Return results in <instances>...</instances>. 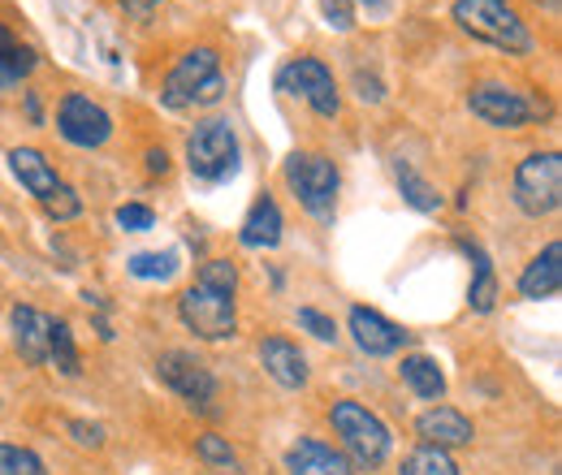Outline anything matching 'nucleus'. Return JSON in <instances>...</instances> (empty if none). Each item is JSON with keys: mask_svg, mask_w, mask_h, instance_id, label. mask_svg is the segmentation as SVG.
Wrapping results in <instances>:
<instances>
[{"mask_svg": "<svg viewBox=\"0 0 562 475\" xmlns=\"http://www.w3.org/2000/svg\"><path fill=\"white\" fill-rule=\"evenodd\" d=\"M347 329H351L355 346H359L368 359H390V354H398V350L412 341V333H407L403 325L385 320L376 307H351Z\"/></svg>", "mask_w": 562, "mask_h": 475, "instance_id": "f8f14e48", "label": "nucleus"}, {"mask_svg": "<svg viewBox=\"0 0 562 475\" xmlns=\"http://www.w3.org/2000/svg\"><path fill=\"white\" fill-rule=\"evenodd\" d=\"M355 82H359V100H372V104L381 100V82H376V78H363V73H359Z\"/></svg>", "mask_w": 562, "mask_h": 475, "instance_id": "c9c22d12", "label": "nucleus"}, {"mask_svg": "<svg viewBox=\"0 0 562 475\" xmlns=\"http://www.w3.org/2000/svg\"><path fill=\"white\" fill-rule=\"evenodd\" d=\"M398 376H403V385L420 398V403H441L446 398V372H441V363L432 359V354H403V363H398Z\"/></svg>", "mask_w": 562, "mask_h": 475, "instance_id": "aec40b11", "label": "nucleus"}, {"mask_svg": "<svg viewBox=\"0 0 562 475\" xmlns=\"http://www.w3.org/2000/svg\"><path fill=\"white\" fill-rule=\"evenodd\" d=\"M48 363L61 372V376H82V354H78V346H74V333L66 320H53V329H48Z\"/></svg>", "mask_w": 562, "mask_h": 475, "instance_id": "b1692460", "label": "nucleus"}, {"mask_svg": "<svg viewBox=\"0 0 562 475\" xmlns=\"http://www.w3.org/2000/svg\"><path fill=\"white\" fill-rule=\"evenodd\" d=\"M398 475H459V463L450 459V450L416 445V450L403 459V472Z\"/></svg>", "mask_w": 562, "mask_h": 475, "instance_id": "393cba45", "label": "nucleus"}, {"mask_svg": "<svg viewBox=\"0 0 562 475\" xmlns=\"http://www.w3.org/2000/svg\"><path fill=\"white\" fill-rule=\"evenodd\" d=\"M0 475H48V467H44V459L35 450L0 441Z\"/></svg>", "mask_w": 562, "mask_h": 475, "instance_id": "cd10ccee", "label": "nucleus"}, {"mask_svg": "<svg viewBox=\"0 0 562 475\" xmlns=\"http://www.w3.org/2000/svg\"><path fill=\"white\" fill-rule=\"evenodd\" d=\"M229 82L221 73V53L216 48H191L178 66L169 69L165 87H160V104L169 113H204L225 100Z\"/></svg>", "mask_w": 562, "mask_h": 475, "instance_id": "f257e3e1", "label": "nucleus"}, {"mask_svg": "<svg viewBox=\"0 0 562 475\" xmlns=\"http://www.w3.org/2000/svg\"><path fill=\"white\" fill-rule=\"evenodd\" d=\"M562 290V242H546V251L519 272V294L541 303V298H554Z\"/></svg>", "mask_w": 562, "mask_h": 475, "instance_id": "6ab92c4d", "label": "nucleus"}, {"mask_svg": "<svg viewBox=\"0 0 562 475\" xmlns=\"http://www.w3.org/2000/svg\"><path fill=\"white\" fill-rule=\"evenodd\" d=\"M463 247H468V256L476 260V269H472V294H468V303H472V312L490 316L493 307H497V276H493L490 256H485L481 247H472V242H463Z\"/></svg>", "mask_w": 562, "mask_h": 475, "instance_id": "5701e85b", "label": "nucleus"}, {"mask_svg": "<svg viewBox=\"0 0 562 475\" xmlns=\"http://www.w3.org/2000/svg\"><path fill=\"white\" fill-rule=\"evenodd\" d=\"M117 225H122L126 234H147V229L156 225V212L147 204H122L117 207Z\"/></svg>", "mask_w": 562, "mask_h": 475, "instance_id": "7c9ffc66", "label": "nucleus"}, {"mask_svg": "<svg viewBox=\"0 0 562 475\" xmlns=\"http://www.w3.org/2000/svg\"><path fill=\"white\" fill-rule=\"evenodd\" d=\"M281 229H285V220H281V207L273 195H260L251 212L243 216V229H238V242L243 247H251V251H273L281 242Z\"/></svg>", "mask_w": 562, "mask_h": 475, "instance_id": "a211bd4d", "label": "nucleus"}, {"mask_svg": "<svg viewBox=\"0 0 562 475\" xmlns=\"http://www.w3.org/2000/svg\"><path fill=\"white\" fill-rule=\"evenodd\" d=\"M394 178H398V191H403V200L416 207V212H437V207H441V195H437V191L424 182V178L416 173V169H412V165H403V160H398V165H394Z\"/></svg>", "mask_w": 562, "mask_h": 475, "instance_id": "a878e982", "label": "nucleus"}, {"mask_svg": "<svg viewBox=\"0 0 562 475\" xmlns=\"http://www.w3.org/2000/svg\"><path fill=\"white\" fill-rule=\"evenodd\" d=\"M243 165V143L238 131L225 122V117H204L195 122V131L187 135V169L195 182H229Z\"/></svg>", "mask_w": 562, "mask_h": 475, "instance_id": "39448f33", "label": "nucleus"}, {"mask_svg": "<svg viewBox=\"0 0 562 475\" xmlns=\"http://www.w3.org/2000/svg\"><path fill=\"white\" fill-rule=\"evenodd\" d=\"M117 4H122V9H126L135 22H147V18H151V13H156L165 0H117Z\"/></svg>", "mask_w": 562, "mask_h": 475, "instance_id": "f704fd0d", "label": "nucleus"}, {"mask_svg": "<svg viewBox=\"0 0 562 475\" xmlns=\"http://www.w3.org/2000/svg\"><path fill=\"white\" fill-rule=\"evenodd\" d=\"M321 9L329 18V26H338V31H351L355 26V9L347 0H321Z\"/></svg>", "mask_w": 562, "mask_h": 475, "instance_id": "72a5a7b5", "label": "nucleus"}, {"mask_svg": "<svg viewBox=\"0 0 562 475\" xmlns=\"http://www.w3.org/2000/svg\"><path fill=\"white\" fill-rule=\"evenodd\" d=\"M66 432H70V437L78 441V445H82V450H100V445H104V428H100V423L70 419V423H66Z\"/></svg>", "mask_w": 562, "mask_h": 475, "instance_id": "473e14b6", "label": "nucleus"}, {"mask_svg": "<svg viewBox=\"0 0 562 475\" xmlns=\"http://www.w3.org/2000/svg\"><path fill=\"white\" fill-rule=\"evenodd\" d=\"M35 66H40L35 48H31V44H22V39L0 22V91L18 87V82H22Z\"/></svg>", "mask_w": 562, "mask_h": 475, "instance_id": "412c9836", "label": "nucleus"}, {"mask_svg": "<svg viewBox=\"0 0 562 475\" xmlns=\"http://www.w3.org/2000/svg\"><path fill=\"white\" fill-rule=\"evenodd\" d=\"M195 459L216 475H247L243 472L238 450H234V445H229V437H221V432H204V437L195 441Z\"/></svg>", "mask_w": 562, "mask_h": 475, "instance_id": "4be33fe9", "label": "nucleus"}, {"mask_svg": "<svg viewBox=\"0 0 562 475\" xmlns=\"http://www.w3.org/2000/svg\"><path fill=\"white\" fill-rule=\"evenodd\" d=\"M454 22L463 35L490 44L506 57H528L537 48L524 13L510 0H454Z\"/></svg>", "mask_w": 562, "mask_h": 475, "instance_id": "7ed1b4c3", "label": "nucleus"}, {"mask_svg": "<svg viewBox=\"0 0 562 475\" xmlns=\"http://www.w3.org/2000/svg\"><path fill=\"white\" fill-rule=\"evenodd\" d=\"M510 195L524 216H550L562 204V156L559 151H532L515 165Z\"/></svg>", "mask_w": 562, "mask_h": 475, "instance_id": "0eeeda50", "label": "nucleus"}, {"mask_svg": "<svg viewBox=\"0 0 562 475\" xmlns=\"http://www.w3.org/2000/svg\"><path fill=\"white\" fill-rule=\"evenodd\" d=\"M468 109L493 131H524L546 117V100L528 95L524 87H506V82H476L468 91Z\"/></svg>", "mask_w": 562, "mask_h": 475, "instance_id": "423d86ee", "label": "nucleus"}, {"mask_svg": "<svg viewBox=\"0 0 562 475\" xmlns=\"http://www.w3.org/2000/svg\"><path fill=\"white\" fill-rule=\"evenodd\" d=\"M285 475H359L342 459V450L325 445L321 437H299L285 450Z\"/></svg>", "mask_w": 562, "mask_h": 475, "instance_id": "ddd939ff", "label": "nucleus"}, {"mask_svg": "<svg viewBox=\"0 0 562 475\" xmlns=\"http://www.w3.org/2000/svg\"><path fill=\"white\" fill-rule=\"evenodd\" d=\"M200 285H212V290H225V294H234L238 290V269L229 264V260H209L200 276H195Z\"/></svg>", "mask_w": 562, "mask_h": 475, "instance_id": "c85d7f7f", "label": "nucleus"}, {"mask_svg": "<svg viewBox=\"0 0 562 475\" xmlns=\"http://www.w3.org/2000/svg\"><path fill=\"white\" fill-rule=\"evenodd\" d=\"M285 191L294 195V204L303 207L312 220H334L338 212V191H342V173L325 151H294L281 165Z\"/></svg>", "mask_w": 562, "mask_h": 475, "instance_id": "20e7f679", "label": "nucleus"}, {"mask_svg": "<svg viewBox=\"0 0 562 475\" xmlns=\"http://www.w3.org/2000/svg\"><path fill=\"white\" fill-rule=\"evenodd\" d=\"M147 169H151V173H169V156H165V147H160V151H147Z\"/></svg>", "mask_w": 562, "mask_h": 475, "instance_id": "e433bc0d", "label": "nucleus"}, {"mask_svg": "<svg viewBox=\"0 0 562 475\" xmlns=\"http://www.w3.org/2000/svg\"><path fill=\"white\" fill-rule=\"evenodd\" d=\"M9 169H13V178L40 200V204H48L66 182H61V173L53 169V160L40 151V147H13L9 151Z\"/></svg>", "mask_w": 562, "mask_h": 475, "instance_id": "4468645a", "label": "nucleus"}, {"mask_svg": "<svg viewBox=\"0 0 562 475\" xmlns=\"http://www.w3.org/2000/svg\"><path fill=\"white\" fill-rule=\"evenodd\" d=\"M44 207H48V216H53V220H74V216L82 212V200H78V191H74V186H61V191H57Z\"/></svg>", "mask_w": 562, "mask_h": 475, "instance_id": "2f4dec72", "label": "nucleus"}, {"mask_svg": "<svg viewBox=\"0 0 562 475\" xmlns=\"http://www.w3.org/2000/svg\"><path fill=\"white\" fill-rule=\"evenodd\" d=\"M299 329H307L316 341H338V325L316 307H299Z\"/></svg>", "mask_w": 562, "mask_h": 475, "instance_id": "c756f323", "label": "nucleus"}, {"mask_svg": "<svg viewBox=\"0 0 562 475\" xmlns=\"http://www.w3.org/2000/svg\"><path fill=\"white\" fill-rule=\"evenodd\" d=\"M156 376L187 403V407L204 410L212 415V403H216V376H212V367L204 359H195V354H187V350H165L160 359H156Z\"/></svg>", "mask_w": 562, "mask_h": 475, "instance_id": "9d476101", "label": "nucleus"}, {"mask_svg": "<svg viewBox=\"0 0 562 475\" xmlns=\"http://www.w3.org/2000/svg\"><path fill=\"white\" fill-rule=\"evenodd\" d=\"M329 428L342 441V459L355 472H381L385 467V459L394 450V437H390V428L376 410H368L355 398H338L329 407Z\"/></svg>", "mask_w": 562, "mask_h": 475, "instance_id": "f03ea898", "label": "nucleus"}, {"mask_svg": "<svg viewBox=\"0 0 562 475\" xmlns=\"http://www.w3.org/2000/svg\"><path fill=\"white\" fill-rule=\"evenodd\" d=\"M9 325H13V346H18V354H22L26 363L44 367V363H48V329H53V316H44V312L31 307V303H18V307L9 312Z\"/></svg>", "mask_w": 562, "mask_h": 475, "instance_id": "dca6fc26", "label": "nucleus"}, {"mask_svg": "<svg viewBox=\"0 0 562 475\" xmlns=\"http://www.w3.org/2000/svg\"><path fill=\"white\" fill-rule=\"evenodd\" d=\"M126 269L139 281H169L178 272V256L173 251H139V256H131Z\"/></svg>", "mask_w": 562, "mask_h": 475, "instance_id": "bb28decb", "label": "nucleus"}, {"mask_svg": "<svg viewBox=\"0 0 562 475\" xmlns=\"http://www.w3.org/2000/svg\"><path fill=\"white\" fill-rule=\"evenodd\" d=\"M278 91L307 100L316 117H329V122H334V117L342 113L338 78H334V69L325 66V61H316V57H294V61H285L278 73Z\"/></svg>", "mask_w": 562, "mask_h": 475, "instance_id": "1a4fd4ad", "label": "nucleus"}, {"mask_svg": "<svg viewBox=\"0 0 562 475\" xmlns=\"http://www.w3.org/2000/svg\"><path fill=\"white\" fill-rule=\"evenodd\" d=\"M178 316L182 325L204 341H225L238 333V307H234V294L225 290H212V285H191L182 298H178Z\"/></svg>", "mask_w": 562, "mask_h": 475, "instance_id": "6e6552de", "label": "nucleus"}, {"mask_svg": "<svg viewBox=\"0 0 562 475\" xmlns=\"http://www.w3.org/2000/svg\"><path fill=\"white\" fill-rule=\"evenodd\" d=\"M416 432L424 445H437V450H459V445H472V437H476L472 419L454 407H428L416 419Z\"/></svg>", "mask_w": 562, "mask_h": 475, "instance_id": "2eb2a0df", "label": "nucleus"}, {"mask_svg": "<svg viewBox=\"0 0 562 475\" xmlns=\"http://www.w3.org/2000/svg\"><path fill=\"white\" fill-rule=\"evenodd\" d=\"M260 367L278 381L281 389H303L307 385V354L290 338H265L260 341Z\"/></svg>", "mask_w": 562, "mask_h": 475, "instance_id": "f3484780", "label": "nucleus"}, {"mask_svg": "<svg viewBox=\"0 0 562 475\" xmlns=\"http://www.w3.org/2000/svg\"><path fill=\"white\" fill-rule=\"evenodd\" d=\"M57 135L66 138V143H74V147H82V151H95V147H104L113 138V117L91 95L70 91L57 104Z\"/></svg>", "mask_w": 562, "mask_h": 475, "instance_id": "9b49d317", "label": "nucleus"}]
</instances>
